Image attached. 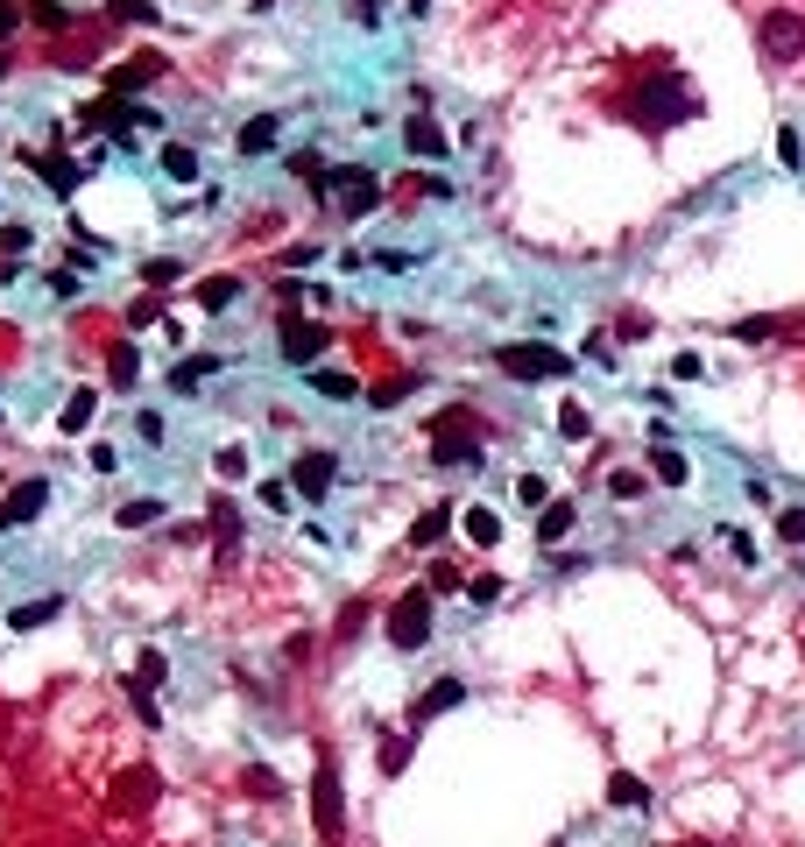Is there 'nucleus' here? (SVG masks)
I'll list each match as a JSON object with an SVG mask.
<instances>
[{
    "instance_id": "f257e3e1",
    "label": "nucleus",
    "mask_w": 805,
    "mask_h": 847,
    "mask_svg": "<svg viewBox=\"0 0 805 847\" xmlns=\"http://www.w3.org/2000/svg\"><path fill=\"white\" fill-rule=\"evenodd\" d=\"M608 113H622V121L643 127V134H671L679 121H693V113H700V92H693L685 71L643 64V79H622L615 92H608Z\"/></svg>"
},
{
    "instance_id": "f8f14e48",
    "label": "nucleus",
    "mask_w": 805,
    "mask_h": 847,
    "mask_svg": "<svg viewBox=\"0 0 805 847\" xmlns=\"http://www.w3.org/2000/svg\"><path fill=\"white\" fill-rule=\"evenodd\" d=\"M402 149H410V156H446V134H438V121H431V113H417V121L410 127H402Z\"/></svg>"
},
{
    "instance_id": "20e7f679",
    "label": "nucleus",
    "mask_w": 805,
    "mask_h": 847,
    "mask_svg": "<svg viewBox=\"0 0 805 847\" xmlns=\"http://www.w3.org/2000/svg\"><path fill=\"white\" fill-rule=\"evenodd\" d=\"M431 643V586H402L396 608H389V650H425Z\"/></svg>"
},
{
    "instance_id": "0eeeda50",
    "label": "nucleus",
    "mask_w": 805,
    "mask_h": 847,
    "mask_svg": "<svg viewBox=\"0 0 805 847\" xmlns=\"http://www.w3.org/2000/svg\"><path fill=\"white\" fill-rule=\"evenodd\" d=\"M43 502H50V480H22V488L0 502V530H14V523H29V516H43Z\"/></svg>"
},
{
    "instance_id": "a19ab883",
    "label": "nucleus",
    "mask_w": 805,
    "mask_h": 847,
    "mask_svg": "<svg viewBox=\"0 0 805 847\" xmlns=\"http://www.w3.org/2000/svg\"><path fill=\"white\" fill-rule=\"evenodd\" d=\"M516 494H523V502H537V509H544V473H523V480H516Z\"/></svg>"
},
{
    "instance_id": "1a4fd4ad",
    "label": "nucleus",
    "mask_w": 805,
    "mask_h": 847,
    "mask_svg": "<svg viewBox=\"0 0 805 847\" xmlns=\"http://www.w3.org/2000/svg\"><path fill=\"white\" fill-rule=\"evenodd\" d=\"M318 346H325V325H312V318H283V360H312L318 354Z\"/></svg>"
},
{
    "instance_id": "f3484780",
    "label": "nucleus",
    "mask_w": 805,
    "mask_h": 847,
    "mask_svg": "<svg viewBox=\"0 0 805 847\" xmlns=\"http://www.w3.org/2000/svg\"><path fill=\"white\" fill-rule=\"evenodd\" d=\"M163 177H177V184H191V177H198V149L170 142V149H163Z\"/></svg>"
},
{
    "instance_id": "dca6fc26",
    "label": "nucleus",
    "mask_w": 805,
    "mask_h": 847,
    "mask_svg": "<svg viewBox=\"0 0 805 847\" xmlns=\"http://www.w3.org/2000/svg\"><path fill=\"white\" fill-rule=\"evenodd\" d=\"M446 530H452V509H425V516L410 523V544L431 551V544H446Z\"/></svg>"
},
{
    "instance_id": "473e14b6",
    "label": "nucleus",
    "mask_w": 805,
    "mask_h": 847,
    "mask_svg": "<svg viewBox=\"0 0 805 847\" xmlns=\"http://www.w3.org/2000/svg\"><path fill=\"white\" fill-rule=\"evenodd\" d=\"M113 389H134V354H128V346H113Z\"/></svg>"
},
{
    "instance_id": "bb28decb",
    "label": "nucleus",
    "mask_w": 805,
    "mask_h": 847,
    "mask_svg": "<svg viewBox=\"0 0 805 847\" xmlns=\"http://www.w3.org/2000/svg\"><path fill=\"white\" fill-rule=\"evenodd\" d=\"M360 629H368V601H347V608H339V629H333V635H339V643H354Z\"/></svg>"
},
{
    "instance_id": "c85d7f7f",
    "label": "nucleus",
    "mask_w": 805,
    "mask_h": 847,
    "mask_svg": "<svg viewBox=\"0 0 805 847\" xmlns=\"http://www.w3.org/2000/svg\"><path fill=\"white\" fill-rule=\"evenodd\" d=\"M402 763H410V742L389 735V742H381V777H402Z\"/></svg>"
},
{
    "instance_id": "6ab92c4d",
    "label": "nucleus",
    "mask_w": 805,
    "mask_h": 847,
    "mask_svg": "<svg viewBox=\"0 0 805 847\" xmlns=\"http://www.w3.org/2000/svg\"><path fill=\"white\" fill-rule=\"evenodd\" d=\"M241 297V276H205L198 283V304H205V312H220V304H234Z\"/></svg>"
},
{
    "instance_id": "5701e85b",
    "label": "nucleus",
    "mask_w": 805,
    "mask_h": 847,
    "mask_svg": "<svg viewBox=\"0 0 805 847\" xmlns=\"http://www.w3.org/2000/svg\"><path fill=\"white\" fill-rule=\"evenodd\" d=\"M467 537H473V544H495V537H502V516H495V509H467Z\"/></svg>"
},
{
    "instance_id": "4be33fe9",
    "label": "nucleus",
    "mask_w": 805,
    "mask_h": 847,
    "mask_svg": "<svg viewBox=\"0 0 805 847\" xmlns=\"http://www.w3.org/2000/svg\"><path fill=\"white\" fill-rule=\"evenodd\" d=\"M29 22L43 29V35H64V29H71V14L57 8V0H35V8H29Z\"/></svg>"
},
{
    "instance_id": "423d86ee",
    "label": "nucleus",
    "mask_w": 805,
    "mask_h": 847,
    "mask_svg": "<svg viewBox=\"0 0 805 847\" xmlns=\"http://www.w3.org/2000/svg\"><path fill=\"white\" fill-rule=\"evenodd\" d=\"M156 798H163V777H156L149 763H128L121 784H113V819H142Z\"/></svg>"
},
{
    "instance_id": "c756f323",
    "label": "nucleus",
    "mask_w": 805,
    "mask_h": 847,
    "mask_svg": "<svg viewBox=\"0 0 805 847\" xmlns=\"http://www.w3.org/2000/svg\"><path fill=\"white\" fill-rule=\"evenodd\" d=\"M312 381H318L325 396H339V402H347V396H360V389H354V375H333V368H325V375L312 368Z\"/></svg>"
},
{
    "instance_id": "7c9ffc66",
    "label": "nucleus",
    "mask_w": 805,
    "mask_h": 847,
    "mask_svg": "<svg viewBox=\"0 0 805 847\" xmlns=\"http://www.w3.org/2000/svg\"><path fill=\"white\" fill-rule=\"evenodd\" d=\"M658 488H685V459L679 452H658Z\"/></svg>"
},
{
    "instance_id": "2f4dec72",
    "label": "nucleus",
    "mask_w": 805,
    "mask_h": 847,
    "mask_svg": "<svg viewBox=\"0 0 805 847\" xmlns=\"http://www.w3.org/2000/svg\"><path fill=\"white\" fill-rule=\"evenodd\" d=\"M220 480H247V452L241 446H220Z\"/></svg>"
},
{
    "instance_id": "37998d69",
    "label": "nucleus",
    "mask_w": 805,
    "mask_h": 847,
    "mask_svg": "<svg viewBox=\"0 0 805 847\" xmlns=\"http://www.w3.org/2000/svg\"><path fill=\"white\" fill-rule=\"evenodd\" d=\"M347 8L360 14V22H375V14H381V0H347Z\"/></svg>"
},
{
    "instance_id": "4468645a",
    "label": "nucleus",
    "mask_w": 805,
    "mask_h": 847,
    "mask_svg": "<svg viewBox=\"0 0 805 847\" xmlns=\"http://www.w3.org/2000/svg\"><path fill=\"white\" fill-rule=\"evenodd\" d=\"M417 389H425V375H417V368H402V375H389V381H375V389H368V402H375V410H389V402L417 396Z\"/></svg>"
},
{
    "instance_id": "ea45409f",
    "label": "nucleus",
    "mask_w": 805,
    "mask_h": 847,
    "mask_svg": "<svg viewBox=\"0 0 805 847\" xmlns=\"http://www.w3.org/2000/svg\"><path fill=\"white\" fill-rule=\"evenodd\" d=\"M14 22H29V8H22V0H0V43L14 35Z\"/></svg>"
},
{
    "instance_id": "f03ea898",
    "label": "nucleus",
    "mask_w": 805,
    "mask_h": 847,
    "mask_svg": "<svg viewBox=\"0 0 805 847\" xmlns=\"http://www.w3.org/2000/svg\"><path fill=\"white\" fill-rule=\"evenodd\" d=\"M481 452H488V424H481V410L452 402V410L431 417V467H481Z\"/></svg>"
},
{
    "instance_id": "79ce46f5",
    "label": "nucleus",
    "mask_w": 805,
    "mask_h": 847,
    "mask_svg": "<svg viewBox=\"0 0 805 847\" xmlns=\"http://www.w3.org/2000/svg\"><path fill=\"white\" fill-rule=\"evenodd\" d=\"M170 276H177V262H149V268H142V283H149V290H163Z\"/></svg>"
},
{
    "instance_id": "f704fd0d",
    "label": "nucleus",
    "mask_w": 805,
    "mask_h": 847,
    "mask_svg": "<svg viewBox=\"0 0 805 847\" xmlns=\"http://www.w3.org/2000/svg\"><path fill=\"white\" fill-rule=\"evenodd\" d=\"M559 431H565V438H587V431H593V424H587V410H580V402H565V410H559Z\"/></svg>"
},
{
    "instance_id": "49530a36",
    "label": "nucleus",
    "mask_w": 805,
    "mask_h": 847,
    "mask_svg": "<svg viewBox=\"0 0 805 847\" xmlns=\"http://www.w3.org/2000/svg\"><path fill=\"white\" fill-rule=\"evenodd\" d=\"M685 847H714V840H685Z\"/></svg>"
},
{
    "instance_id": "e433bc0d",
    "label": "nucleus",
    "mask_w": 805,
    "mask_h": 847,
    "mask_svg": "<svg viewBox=\"0 0 805 847\" xmlns=\"http://www.w3.org/2000/svg\"><path fill=\"white\" fill-rule=\"evenodd\" d=\"M247 792H262V798H283V777H276V769H247Z\"/></svg>"
},
{
    "instance_id": "c9c22d12",
    "label": "nucleus",
    "mask_w": 805,
    "mask_h": 847,
    "mask_svg": "<svg viewBox=\"0 0 805 847\" xmlns=\"http://www.w3.org/2000/svg\"><path fill=\"white\" fill-rule=\"evenodd\" d=\"M777 537H784V544H805V509H784L777 516Z\"/></svg>"
},
{
    "instance_id": "9d476101",
    "label": "nucleus",
    "mask_w": 805,
    "mask_h": 847,
    "mask_svg": "<svg viewBox=\"0 0 805 847\" xmlns=\"http://www.w3.org/2000/svg\"><path fill=\"white\" fill-rule=\"evenodd\" d=\"M333 473H339V467H333V452H304L297 467H291V480H297V494H312V502H318L325 488H333Z\"/></svg>"
},
{
    "instance_id": "c03bdc74",
    "label": "nucleus",
    "mask_w": 805,
    "mask_h": 847,
    "mask_svg": "<svg viewBox=\"0 0 805 847\" xmlns=\"http://www.w3.org/2000/svg\"><path fill=\"white\" fill-rule=\"evenodd\" d=\"M425 8H431V0H410V14H425Z\"/></svg>"
},
{
    "instance_id": "72a5a7b5",
    "label": "nucleus",
    "mask_w": 805,
    "mask_h": 847,
    "mask_svg": "<svg viewBox=\"0 0 805 847\" xmlns=\"http://www.w3.org/2000/svg\"><path fill=\"white\" fill-rule=\"evenodd\" d=\"M467 593H473V608H488V601H502V593H509V586H502V580H495V572H481V580H473Z\"/></svg>"
},
{
    "instance_id": "a18cd8bd",
    "label": "nucleus",
    "mask_w": 805,
    "mask_h": 847,
    "mask_svg": "<svg viewBox=\"0 0 805 847\" xmlns=\"http://www.w3.org/2000/svg\"><path fill=\"white\" fill-rule=\"evenodd\" d=\"M262 8H276V0H255V14H262Z\"/></svg>"
},
{
    "instance_id": "b1692460",
    "label": "nucleus",
    "mask_w": 805,
    "mask_h": 847,
    "mask_svg": "<svg viewBox=\"0 0 805 847\" xmlns=\"http://www.w3.org/2000/svg\"><path fill=\"white\" fill-rule=\"evenodd\" d=\"M29 163H35V170H43V177H50L57 191H71V184H79V170H71L64 156H35V149H29Z\"/></svg>"
},
{
    "instance_id": "a878e982",
    "label": "nucleus",
    "mask_w": 805,
    "mask_h": 847,
    "mask_svg": "<svg viewBox=\"0 0 805 847\" xmlns=\"http://www.w3.org/2000/svg\"><path fill=\"white\" fill-rule=\"evenodd\" d=\"M113 22H134V29H156V0H113Z\"/></svg>"
},
{
    "instance_id": "393cba45",
    "label": "nucleus",
    "mask_w": 805,
    "mask_h": 847,
    "mask_svg": "<svg viewBox=\"0 0 805 847\" xmlns=\"http://www.w3.org/2000/svg\"><path fill=\"white\" fill-rule=\"evenodd\" d=\"M213 368H220L213 354H205V360H184V368H170V389H184V396H191V389H198V375H213Z\"/></svg>"
},
{
    "instance_id": "9b49d317",
    "label": "nucleus",
    "mask_w": 805,
    "mask_h": 847,
    "mask_svg": "<svg viewBox=\"0 0 805 847\" xmlns=\"http://www.w3.org/2000/svg\"><path fill=\"white\" fill-rule=\"evenodd\" d=\"M163 71H170L163 57H149V50H142V57H128V64L113 71L106 85H113V100H121V92H134V85H149V79H163Z\"/></svg>"
},
{
    "instance_id": "7ed1b4c3",
    "label": "nucleus",
    "mask_w": 805,
    "mask_h": 847,
    "mask_svg": "<svg viewBox=\"0 0 805 847\" xmlns=\"http://www.w3.org/2000/svg\"><path fill=\"white\" fill-rule=\"evenodd\" d=\"M312 826H318L325 847L347 834V784H339V756H333V748H318V769H312Z\"/></svg>"
},
{
    "instance_id": "39448f33",
    "label": "nucleus",
    "mask_w": 805,
    "mask_h": 847,
    "mask_svg": "<svg viewBox=\"0 0 805 847\" xmlns=\"http://www.w3.org/2000/svg\"><path fill=\"white\" fill-rule=\"evenodd\" d=\"M495 368H502L509 381H551V375H572V354H559V346H495Z\"/></svg>"
},
{
    "instance_id": "de8ad7c7",
    "label": "nucleus",
    "mask_w": 805,
    "mask_h": 847,
    "mask_svg": "<svg viewBox=\"0 0 805 847\" xmlns=\"http://www.w3.org/2000/svg\"><path fill=\"white\" fill-rule=\"evenodd\" d=\"M551 847H565V840H551Z\"/></svg>"
},
{
    "instance_id": "ddd939ff",
    "label": "nucleus",
    "mask_w": 805,
    "mask_h": 847,
    "mask_svg": "<svg viewBox=\"0 0 805 847\" xmlns=\"http://www.w3.org/2000/svg\"><path fill=\"white\" fill-rule=\"evenodd\" d=\"M608 798H615L622 813H650V784L629 777V769H615V777H608Z\"/></svg>"
},
{
    "instance_id": "58836bf2",
    "label": "nucleus",
    "mask_w": 805,
    "mask_h": 847,
    "mask_svg": "<svg viewBox=\"0 0 805 847\" xmlns=\"http://www.w3.org/2000/svg\"><path fill=\"white\" fill-rule=\"evenodd\" d=\"M163 671H170V664H163V650H142V664H134V678H149V685H163Z\"/></svg>"
},
{
    "instance_id": "412c9836",
    "label": "nucleus",
    "mask_w": 805,
    "mask_h": 847,
    "mask_svg": "<svg viewBox=\"0 0 805 847\" xmlns=\"http://www.w3.org/2000/svg\"><path fill=\"white\" fill-rule=\"evenodd\" d=\"M92 410H100V396H92V389H79V396H71V402H64V431H71V438H79V431H85V424H92Z\"/></svg>"
},
{
    "instance_id": "09e8293b",
    "label": "nucleus",
    "mask_w": 805,
    "mask_h": 847,
    "mask_svg": "<svg viewBox=\"0 0 805 847\" xmlns=\"http://www.w3.org/2000/svg\"><path fill=\"white\" fill-rule=\"evenodd\" d=\"M106 8H113V0H106Z\"/></svg>"
},
{
    "instance_id": "4c0bfd02",
    "label": "nucleus",
    "mask_w": 805,
    "mask_h": 847,
    "mask_svg": "<svg viewBox=\"0 0 805 847\" xmlns=\"http://www.w3.org/2000/svg\"><path fill=\"white\" fill-rule=\"evenodd\" d=\"M608 488H615V494H622V502H636V494L650 488V480H643V473H608Z\"/></svg>"
},
{
    "instance_id": "6e6552de",
    "label": "nucleus",
    "mask_w": 805,
    "mask_h": 847,
    "mask_svg": "<svg viewBox=\"0 0 805 847\" xmlns=\"http://www.w3.org/2000/svg\"><path fill=\"white\" fill-rule=\"evenodd\" d=\"M459 700H467V685H459V678L425 685V692H417V706H410V727H425L431 714H446V706H459Z\"/></svg>"
},
{
    "instance_id": "a211bd4d",
    "label": "nucleus",
    "mask_w": 805,
    "mask_h": 847,
    "mask_svg": "<svg viewBox=\"0 0 805 847\" xmlns=\"http://www.w3.org/2000/svg\"><path fill=\"white\" fill-rule=\"evenodd\" d=\"M268 142H276V121H268V113H255V121L241 127V142H234V149H241V156H262Z\"/></svg>"
},
{
    "instance_id": "2eb2a0df",
    "label": "nucleus",
    "mask_w": 805,
    "mask_h": 847,
    "mask_svg": "<svg viewBox=\"0 0 805 847\" xmlns=\"http://www.w3.org/2000/svg\"><path fill=\"white\" fill-rule=\"evenodd\" d=\"M572 523H580V509H572V502H544V516H537V544H559Z\"/></svg>"
},
{
    "instance_id": "aec40b11",
    "label": "nucleus",
    "mask_w": 805,
    "mask_h": 847,
    "mask_svg": "<svg viewBox=\"0 0 805 847\" xmlns=\"http://www.w3.org/2000/svg\"><path fill=\"white\" fill-rule=\"evenodd\" d=\"M57 608H64L57 593H50V601H29V608H14V614H8V629H43V622H57Z\"/></svg>"
},
{
    "instance_id": "cd10ccee",
    "label": "nucleus",
    "mask_w": 805,
    "mask_h": 847,
    "mask_svg": "<svg viewBox=\"0 0 805 847\" xmlns=\"http://www.w3.org/2000/svg\"><path fill=\"white\" fill-rule=\"evenodd\" d=\"M163 516V502H121V530H149Z\"/></svg>"
}]
</instances>
